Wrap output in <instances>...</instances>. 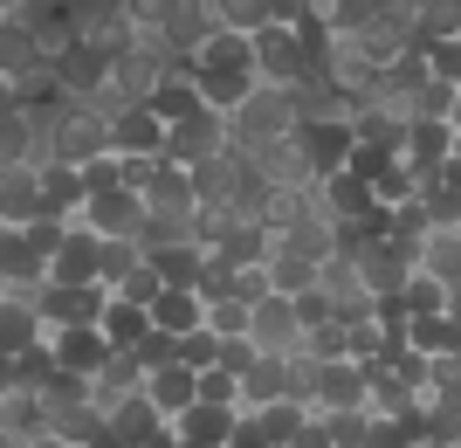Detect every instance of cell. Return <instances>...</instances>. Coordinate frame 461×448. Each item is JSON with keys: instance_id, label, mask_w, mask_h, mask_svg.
Instances as JSON below:
<instances>
[{"instance_id": "obj_32", "label": "cell", "mask_w": 461, "mask_h": 448, "mask_svg": "<svg viewBox=\"0 0 461 448\" xmlns=\"http://www.w3.org/2000/svg\"><path fill=\"white\" fill-rule=\"evenodd\" d=\"M262 270H269V290H276V297H303L310 283H317V262L276 249V242H269V255H262Z\"/></svg>"}, {"instance_id": "obj_10", "label": "cell", "mask_w": 461, "mask_h": 448, "mask_svg": "<svg viewBox=\"0 0 461 448\" xmlns=\"http://www.w3.org/2000/svg\"><path fill=\"white\" fill-rule=\"evenodd\" d=\"M77 221L90 234H138L145 228V200H138L131 187H104V194H83Z\"/></svg>"}, {"instance_id": "obj_15", "label": "cell", "mask_w": 461, "mask_h": 448, "mask_svg": "<svg viewBox=\"0 0 461 448\" xmlns=\"http://www.w3.org/2000/svg\"><path fill=\"white\" fill-rule=\"evenodd\" d=\"M234 152L249 159L255 173L269 179V187H317V179H310V166H303V152H296V138H262V145H234Z\"/></svg>"}, {"instance_id": "obj_27", "label": "cell", "mask_w": 461, "mask_h": 448, "mask_svg": "<svg viewBox=\"0 0 461 448\" xmlns=\"http://www.w3.org/2000/svg\"><path fill=\"white\" fill-rule=\"evenodd\" d=\"M41 215V173L35 166H0V221H35Z\"/></svg>"}, {"instance_id": "obj_34", "label": "cell", "mask_w": 461, "mask_h": 448, "mask_svg": "<svg viewBox=\"0 0 461 448\" xmlns=\"http://www.w3.org/2000/svg\"><path fill=\"white\" fill-rule=\"evenodd\" d=\"M317 290L330 297V311L345 304V297H358L366 283H358V262H351V249H330L324 262H317Z\"/></svg>"}, {"instance_id": "obj_44", "label": "cell", "mask_w": 461, "mask_h": 448, "mask_svg": "<svg viewBox=\"0 0 461 448\" xmlns=\"http://www.w3.org/2000/svg\"><path fill=\"white\" fill-rule=\"evenodd\" d=\"M213 359H221V338L207 332V325H193V332H179V366H213Z\"/></svg>"}, {"instance_id": "obj_45", "label": "cell", "mask_w": 461, "mask_h": 448, "mask_svg": "<svg viewBox=\"0 0 461 448\" xmlns=\"http://www.w3.org/2000/svg\"><path fill=\"white\" fill-rule=\"evenodd\" d=\"M420 49H427V77L461 83V35L455 41H420Z\"/></svg>"}, {"instance_id": "obj_55", "label": "cell", "mask_w": 461, "mask_h": 448, "mask_svg": "<svg viewBox=\"0 0 461 448\" xmlns=\"http://www.w3.org/2000/svg\"><path fill=\"white\" fill-rule=\"evenodd\" d=\"M14 7H21V0H0V14H14Z\"/></svg>"}, {"instance_id": "obj_54", "label": "cell", "mask_w": 461, "mask_h": 448, "mask_svg": "<svg viewBox=\"0 0 461 448\" xmlns=\"http://www.w3.org/2000/svg\"><path fill=\"white\" fill-rule=\"evenodd\" d=\"M413 448H455V442H441V434H420V442H413Z\"/></svg>"}, {"instance_id": "obj_31", "label": "cell", "mask_w": 461, "mask_h": 448, "mask_svg": "<svg viewBox=\"0 0 461 448\" xmlns=\"http://www.w3.org/2000/svg\"><path fill=\"white\" fill-rule=\"evenodd\" d=\"M406 345L427 352V359H447V352L461 345V325H455L447 311H434V317H406Z\"/></svg>"}, {"instance_id": "obj_41", "label": "cell", "mask_w": 461, "mask_h": 448, "mask_svg": "<svg viewBox=\"0 0 461 448\" xmlns=\"http://www.w3.org/2000/svg\"><path fill=\"white\" fill-rule=\"evenodd\" d=\"M324 428H330V448H358L372 428V407H338V414H324Z\"/></svg>"}, {"instance_id": "obj_39", "label": "cell", "mask_w": 461, "mask_h": 448, "mask_svg": "<svg viewBox=\"0 0 461 448\" xmlns=\"http://www.w3.org/2000/svg\"><path fill=\"white\" fill-rule=\"evenodd\" d=\"M447 97H455V83L427 77L420 90H406V97H400V111H406V117H447Z\"/></svg>"}, {"instance_id": "obj_53", "label": "cell", "mask_w": 461, "mask_h": 448, "mask_svg": "<svg viewBox=\"0 0 461 448\" xmlns=\"http://www.w3.org/2000/svg\"><path fill=\"white\" fill-rule=\"evenodd\" d=\"M28 448H69V442H62V434H35Z\"/></svg>"}, {"instance_id": "obj_30", "label": "cell", "mask_w": 461, "mask_h": 448, "mask_svg": "<svg viewBox=\"0 0 461 448\" xmlns=\"http://www.w3.org/2000/svg\"><path fill=\"white\" fill-rule=\"evenodd\" d=\"M0 434H14V442H35V434H49V407H41V393H7L0 400Z\"/></svg>"}, {"instance_id": "obj_8", "label": "cell", "mask_w": 461, "mask_h": 448, "mask_svg": "<svg viewBox=\"0 0 461 448\" xmlns=\"http://www.w3.org/2000/svg\"><path fill=\"white\" fill-rule=\"evenodd\" d=\"M104 283H41L35 290V311L41 325L56 332V325H96V311H104Z\"/></svg>"}, {"instance_id": "obj_35", "label": "cell", "mask_w": 461, "mask_h": 448, "mask_svg": "<svg viewBox=\"0 0 461 448\" xmlns=\"http://www.w3.org/2000/svg\"><path fill=\"white\" fill-rule=\"evenodd\" d=\"M366 187H372V200H379V207H400V200H413V194H420V173H413V166H406V159L393 152V159L379 166V173L366 179Z\"/></svg>"}, {"instance_id": "obj_28", "label": "cell", "mask_w": 461, "mask_h": 448, "mask_svg": "<svg viewBox=\"0 0 461 448\" xmlns=\"http://www.w3.org/2000/svg\"><path fill=\"white\" fill-rule=\"evenodd\" d=\"M145 311H152L158 332H173V338H179V332H193V325L207 317V304H200V290H179V283H166V290H158Z\"/></svg>"}, {"instance_id": "obj_20", "label": "cell", "mask_w": 461, "mask_h": 448, "mask_svg": "<svg viewBox=\"0 0 461 448\" xmlns=\"http://www.w3.org/2000/svg\"><path fill=\"white\" fill-rule=\"evenodd\" d=\"M269 242H276V249H289V255H303V262H324V255L338 249V221H330L324 207H310V215H296L289 228H276Z\"/></svg>"}, {"instance_id": "obj_23", "label": "cell", "mask_w": 461, "mask_h": 448, "mask_svg": "<svg viewBox=\"0 0 461 448\" xmlns=\"http://www.w3.org/2000/svg\"><path fill=\"white\" fill-rule=\"evenodd\" d=\"M104 421H111V442H117V448H138L145 434H158V428H166V414H158L152 400H145V393H124V400H117V407L104 414Z\"/></svg>"}, {"instance_id": "obj_2", "label": "cell", "mask_w": 461, "mask_h": 448, "mask_svg": "<svg viewBox=\"0 0 461 448\" xmlns=\"http://www.w3.org/2000/svg\"><path fill=\"white\" fill-rule=\"evenodd\" d=\"M228 132L234 145H262V138H283L296 132V111H289V90H276V83H255L249 97L228 111Z\"/></svg>"}, {"instance_id": "obj_57", "label": "cell", "mask_w": 461, "mask_h": 448, "mask_svg": "<svg viewBox=\"0 0 461 448\" xmlns=\"http://www.w3.org/2000/svg\"><path fill=\"white\" fill-rule=\"evenodd\" d=\"M455 448H461V421H455Z\"/></svg>"}, {"instance_id": "obj_7", "label": "cell", "mask_w": 461, "mask_h": 448, "mask_svg": "<svg viewBox=\"0 0 461 448\" xmlns=\"http://www.w3.org/2000/svg\"><path fill=\"white\" fill-rule=\"evenodd\" d=\"M138 200H145V215H152V221H186V228H193V215H200L186 166H173V159H158V166H152V179L138 187Z\"/></svg>"}, {"instance_id": "obj_17", "label": "cell", "mask_w": 461, "mask_h": 448, "mask_svg": "<svg viewBox=\"0 0 461 448\" xmlns=\"http://www.w3.org/2000/svg\"><path fill=\"white\" fill-rule=\"evenodd\" d=\"M138 387H145V366H138V352H131V345H111V352H104V366L90 372V407L111 414L117 400H124V393H138Z\"/></svg>"}, {"instance_id": "obj_14", "label": "cell", "mask_w": 461, "mask_h": 448, "mask_svg": "<svg viewBox=\"0 0 461 448\" xmlns=\"http://www.w3.org/2000/svg\"><path fill=\"white\" fill-rule=\"evenodd\" d=\"M400 159L413 166V173H434V166H447V159H455V124H447V117H406Z\"/></svg>"}, {"instance_id": "obj_37", "label": "cell", "mask_w": 461, "mask_h": 448, "mask_svg": "<svg viewBox=\"0 0 461 448\" xmlns=\"http://www.w3.org/2000/svg\"><path fill=\"white\" fill-rule=\"evenodd\" d=\"M193 400H213V407H241V372H228V366H200V372H193Z\"/></svg>"}, {"instance_id": "obj_19", "label": "cell", "mask_w": 461, "mask_h": 448, "mask_svg": "<svg viewBox=\"0 0 461 448\" xmlns=\"http://www.w3.org/2000/svg\"><path fill=\"white\" fill-rule=\"evenodd\" d=\"M145 104H152L166 124H179V117H193V111H207V104H200V83H193V69H186V56H173L166 69H158V83H152V97H145Z\"/></svg>"}, {"instance_id": "obj_43", "label": "cell", "mask_w": 461, "mask_h": 448, "mask_svg": "<svg viewBox=\"0 0 461 448\" xmlns=\"http://www.w3.org/2000/svg\"><path fill=\"white\" fill-rule=\"evenodd\" d=\"M303 359H345V325H338V317L310 325L303 332Z\"/></svg>"}, {"instance_id": "obj_3", "label": "cell", "mask_w": 461, "mask_h": 448, "mask_svg": "<svg viewBox=\"0 0 461 448\" xmlns=\"http://www.w3.org/2000/svg\"><path fill=\"white\" fill-rule=\"evenodd\" d=\"M249 56H255V83H296L310 77V56H303V41H296V28H283V21H262L249 35Z\"/></svg>"}, {"instance_id": "obj_47", "label": "cell", "mask_w": 461, "mask_h": 448, "mask_svg": "<svg viewBox=\"0 0 461 448\" xmlns=\"http://www.w3.org/2000/svg\"><path fill=\"white\" fill-rule=\"evenodd\" d=\"M283 448H330V428H324V414L310 407V414H303V421H296V434H289V442H283Z\"/></svg>"}, {"instance_id": "obj_4", "label": "cell", "mask_w": 461, "mask_h": 448, "mask_svg": "<svg viewBox=\"0 0 461 448\" xmlns=\"http://www.w3.org/2000/svg\"><path fill=\"white\" fill-rule=\"evenodd\" d=\"M338 249H351V262H358V283H366L372 297H393V290L406 283V270H413V249H406V242H393V234L338 242Z\"/></svg>"}, {"instance_id": "obj_51", "label": "cell", "mask_w": 461, "mask_h": 448, "mask_svg": "<svg viewBox=\"0 0 461 448\" xmlns=\"http://www.w3.org/2000/svg\"><path fill=\"white\" fill-rule=\"evenodd\" d=\"M0 393H14V359L0 352Z\"/></svg>"}, {"instance_id": "obj_5", "label": "cell", "mask_w": 461, "mask_h": 448, "mask_svg": "<svg viewBox=\"0 0 461 448\" xmlns=\"http://www.w3.org/2000/svg\"><path fill=\"white\" fill-rule=\"evenodd\" d=\"M228 145H234L228 117H221V111H193V117H179V124H166V152H158V159L200 166V159H221Z\"/></svg>"}, {"instance_id": "obj_29", "label": "cell", "mask_w": 461, "mask_h": 448, "mask_svg": "<svg viewBox=\"0 0 461 448\" xmlns=\"http://www.w3.org/2000/svg\"><path fill=\"white\" fill-rule=\"evenodd\" d=\"M413 270L455 283V276H461V234H455V228H427L420 242H413Z\"/></svg>"}, {"instance_id": "obj_36", "label": "cell", "mask_w": 461, "mask_h": 448, "mask_svg": "<svg viewBox=\"0 0 461 448\" xmlns=\"http://www.w3.org/2000/svg\"><path fill=\"white\" fill-rule=\"evenodd\" d=\"M255 414V421H262V434H269V448H283L289 442V434H296V421H303V400H289V393H283V400H262V407H249Z\"/></svg>"}, {"instance_id": "obj_11", "label": "cell", "mask_w": 461, "mask_h": 448, "mask_svg": "<svg viewBox=\"0 0 461 448\" xmlns=\"http://www.w3.org/2000/svg\"><path fill=\"white\" fill-rule=\"evenodd\" d=\"M249 345L255 352H303V325H296V304L289 297H262L249 304Z\"/></svg>"}, {"instance_id": "obj_22", "label": "cell", "mask_w": 461, "mask_h": 448, "mask_svg": "<svg viewBox=\"0 0 461 448\" xmlns=\"http://www.w3.org/2000/svg\"><path fill=\"white\" fill-rule=\"evenodd\" d=\"M49 338V325H41V311H35V297H0V352L14 359V352H28V345H41Z\"/></svg>"}, {"instance_id": "obj_58", "label": "cell", "mask_w": 461, "mask_h": 448, "mask_svg": "<svg viewBox=\"0 0 461 448\" xmlns=\"http://www.w3.org/2000/svg\"><path fill=\"white\" fill-rule=\"evenodd\" d=\"M0 400H7V393H0Z\"/></svg>"}, {"instance_id": "obj_38", "label": "cell", "mask_w": 461, "mask_h": 448, "mask_svg": "<svg viewBox=\"0 0 461 448\" xmlns=\"http://www.w3.org/2000/svg\"><path fill=\"white\" fill-rule=\"evenodd\" d=\"M56 372V352H49V338L41 345H28V352H14V387L21 393H41V379Z\"/></svg>"}, {"instance_id": "obj_26", "label": "cell", "mask_w": 461, "mask_h": 448, "mask_svg": "<svg viewBox=\"0 0 461 448\" xmlns=\"http://www.w3.org/2000/svg\"><path fill=\"white\" fill-rule=\"evenodd\" d=\"M96 332H104V345H138V338L152 332V311L111 290V297H104V311H96Z\"/></svg>"}, {"instance_id": "obj_6", "label": "cell", "mask_w": 461, "mask_h": 448, "mask_svg": "<svg viewBox=\"0 0 461 448\" xmlns=\"http://www.w3.org/2000/svg\"><path fill=\"white\" fill-rule=\"evenodd\" d=\"M296 152H303V166H310V179H324V173H338L351 159V117H303L296 124Z\"/></svg>"}, {"instance_id": "obj_18", "label": "cell", "mask_w": 461, "mask_h": 448, "mask_svg": "<svg viewBox=\"0 0 461 448\" xmlns=\"http://www.w3.org/2000/svg\"><path fill=\"white\" fill-rule=\"evenodd\" d=\"M49 283H96V234L83 228L77 215H69L56 255H49Z\"/></svg>"}, {"instance_id": "obj_12", "label": "cell", "mask_w": 461, "mask_h": 448, "mask_svg": "<svg viewBox=\"0 0 461 448\" xmlns=\"http://www.w3.org/2000/svg\"><path fill=\"white\" fill-rule=\"evenodd\" d=\"M111 152L158 159V152H166V117H158L152 104H124V111H111Z\"/></svg>"}, {"instance_id": "obj_56", "label": "cell", "mask_w": 461, "mask_h": 448, "mask_svg": "<svg viewBox=\"0 0 461 448\" xmlns=\"http://www.w3.org/2000/svg\"><path fill=\"white\" fill-rule=\"evenodd\" d=\"M447 228H455V234H461V207H455V221H447Z\"/></svg>"}, {"instance_id": "obj_52", "label": "cell", "mask_w": 461, "mask_h": 448, "mask_svg": "<svg viewBox=\"0 0 461 448\" xmlns=\"http://www.w3.org/2000/svg\"><path fill=\"white\" fill-rule=\"evenodd\" d=\"M447 124H455V138H461V83H455V97H447Z\"/></svg>"}, {"instance_id": "obj_40", "label": "cell", "mask_w": 461, "mask_h": 448, "mask_svg": "<svg viewBox=\"0 0 461 448\" xmlns=\"http://www.w3.org/2000/svg\"><path fill=\"white\" fill-rule=\"evenodd\" d=\"M111 290H117V297H131V304H152V297L166 290V276H158L152 262H145V255H138V262H131V270H124V276H117Z\"/></svg>"}, {"instance_id": "obj_48", "label": "cell", "mask_w": 461, "mask_h": 448, "mask_svg": "<svg viewBox=\"0 0 461 448\" xmlns=\"http://www.w3.org/2000/svg\"><path fill=\"white\" fill-rule=\"evenodd\" d=\"M289 304H296V325H303V332H310V325H324V317H330V297L317 290V283H310L303 297H289Z\"/></svg>"}, {"instance_id": "obj_24", "label": "cell", "mask_w": 461, "mask_h": 448, "mask_svg": "<svg viewBox=\"0 0 461 448\" xmlns=\"http://www.w3.org/2000/svg\"><path fill=\"white\" fill-rule=\"evenodd\" d=\"M145 400H152L158 414H166V421H173L179 407H193V366H179V359H166V366H152L145 372Z\"/></svg>"}, {"instance_id": "obj_16", "label": "cell", "mask_w": 461, "mask_h": 448, "mask_svg": "<svg viewBox=\"0 0 461 448\" xmlns=\"http://www.w3.org/2000/svg\"><path fill=\"white\" fill-rule=\"evenodd\" d=\"M41 117L49 104H14L0 117V166H41Z\"/></svg>"}, {"instance_id": "obj_13", "label": "cell", "mask_w": 461, "mask_h": 448, "mask_svg": "<svg viewBox=\"0 0 461 448\" xmlns=\"http://www.w3.org/2000/svg\"><path fill=\"white\" fill-rule=\"evenodd\" d=\"M0 283L14 297H35L41 283H49V255L28 249V234H21L14 221H0Z\"/></svg>"}, {"instance_id": "obj_1", "label": "cell", "mask_w": 461, "mask_h": 448, "mask_svg": "<svg viewBox=\"0 0 461 448\" xmlns=\"http://www.w3.org/2000/svg\"><path fill=\"white\" fill-rule=\"evenodd\" d=\"M49 83L62 97H96L111 83V56L90 35H62V41H49Z\"/></svg>"}, {"instance_id": "obj_21", "label": "cell", "mask_w": 461, "mask_h": 448, "mask_svg": "<svg viewBox=\"0 0 461 448\" xmlns=\"http://www.w3.org/2000/svg\"><path fill=\"white\" fill-rule=\"evenodd\" d=\"M49 352H56L62 372H96L111 345H104V332H96V325H56V332H49Z\"/></svg>"}, {"instance_id": "obj_50", "label": "cell", "mask_w": 461, "mask_h": 448, "mask_svg": "<svg viewBox=\"0 0 461 448\" xmlns=\"http://www.w3.org/2000/svg\"><path fill=\"white\" fill-rule=\"evenodd\" d=\"M14 104H21V90H14V83H7V77H0V117L14 111Z\"/></svg>"}, {"instance_id": "obj_42", "label": "cell", "mask_w": 461, "mask_h": 448, "mask_svg": "<svg viewBox=\"0 0 461 448\" xmlns=\"http://www.w3.org/2000/svg\"><path fill=\"white\" fill-rule=\"evenodd\" d=\"M228 297H234V304H262V297H269V270H262V262L228 270Z\"/></svg>"}, {"instance_id": "obj_49", "label": "cell", "mask_w": 461, "mask_h": 448, "mask_svg": "<svg viewBox=\"0 0 461 448\" xmlns=\"http://www.w3.org/2000/svg\"><path fill=\"white\" fill-rule=\"evenodd\" d=\"M138 448H179V434H173V421H166V428H158V434H145V442H138Z\"/></svg>"}, {"instance_id": "obj_9", "label": "cell", "mask_w": 461, "mask_h": 448, "mask_svg": "<svg viewBox=\"0 0 461 448\" xmlns=\"http://www.w3.org/2000/svg\"><path fill=\"white\" fill-rule=\"evenodd\" d=\"M303 400L296 393V352H255L241 366V407H262V400Z\"/></svg>"}, {"instance_id": "obj_25", "label": "cell", "mask_w": 461, "mask_h": 448, "mask_svg": "<svg viewBox=\"0 0 461 448\" xmlns=\"http://www.w3.org/2000/svg\"><path fill=\"white\" fill-rule=\"evenodd\" d=\"M35 173H41V215L69 221L83 207V173H77V166H62V159H41Z\"/></svg>"}, {"instance_id": "obj_46", "label": "cell", "mask_w": 461, "mask_h": 448, "mask_svg": "<svg viewBox=\"0 0 461 448\" xmlns=\"http://www.w3.org/2000/svg\"><path fill=\"white\" fill-rule=\"evenodd\" d=\"M131 352H138V366L152 372V366H166V359H179V338H173V332H158V325H152V332L138 338Z\"/></svg>"}, {"instance_id": "obj_33", "label": "cell", "mask_w": 461, "mask_h": 448, "mask_svg": "<svg viewBox=\"0 0 461 448\" xmlns=\"http://www.w3.org/2000/svg\"><path fill=\"white\" fill-rule=\"evenodd\" d=\"M393 297H400V311H406V317H434V311H447V283H441V276H427V270H406V283H400Z\"/></svg>"}]
</instances>
